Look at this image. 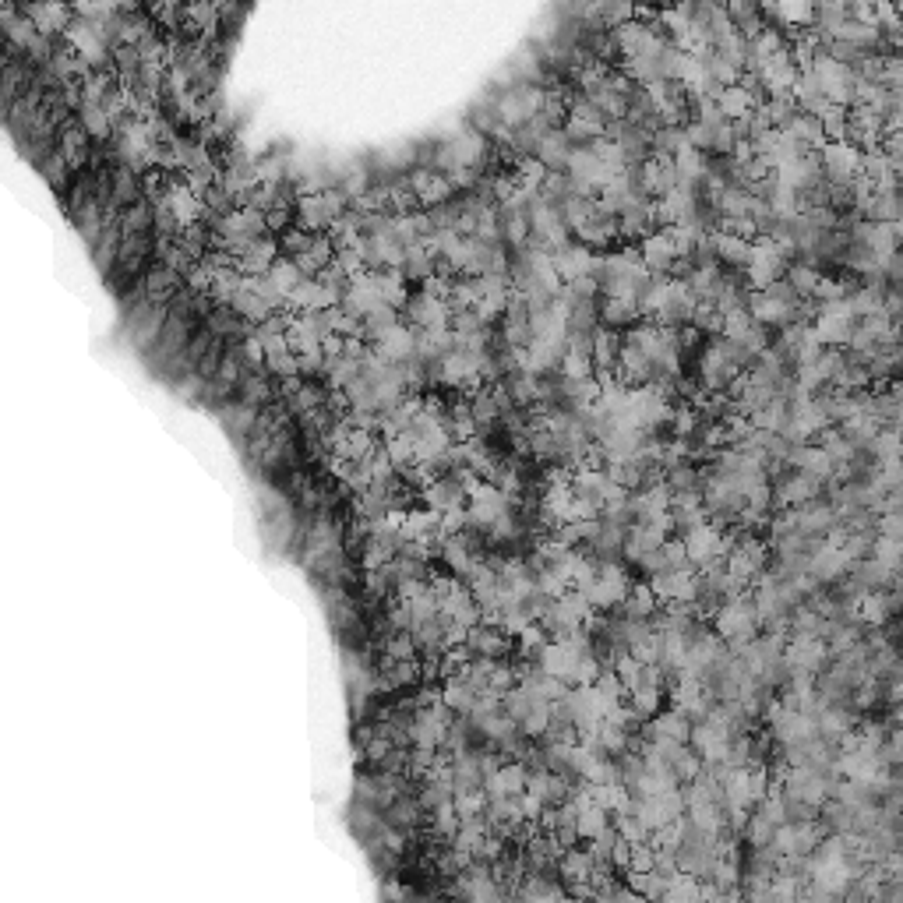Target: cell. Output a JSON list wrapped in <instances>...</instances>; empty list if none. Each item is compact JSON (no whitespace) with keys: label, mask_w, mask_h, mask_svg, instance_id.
<instances>
[{"label":"cell","mask_w":903,"mask_h":903,"mask_svg":"<svg viewBox=\"0 0 903 903\" xmlns=\"http://www.w3.org/2000/svg\"><path fill=\"white\" fill-rule=\"evenodd\" d=\"M713 621H717V635L724 639V646L731 650H741L745 642H752L759 635V618L752 611V600L745 593H734L724 604L713 611Z\"/></svg>","instance_id":"1"},{"label":"cell","mask_w":903,"mask_h":903,"mask_svg":"<svg viewBox=\"0 0 903 903\" xmlns=\"http://www.w3.org/2000/svg\"><path fill=\"white\" fill-rule=\"evenodd\" d=\"M787 262H791V254L784 251V247L777 244V240L769 237V233H762V237L752 240V251H748V262H745V283L748 290H766L773 279L784 276Z\"/></svg>","instance_id":"2"},{"label":"cell","mask_w":903,"mask_h":903,"mask_svg":"<svg viewBox=\"0 0 903 903\" xmlns=\"http://www.w3.org/2000/svg\"><path fill=\"white\" fill-rule=\"evenodd\" d=\"M681 544H685L688 565H706V561H713V558H724L727 547L734 544V537L720 530V523L702 519V523L688 526L685 537H681Z\"/></svg>","instance_id":"3"},{"label":"cell","mask_w":903,"mask_h":903,"mask_svg":"<svg viewBox=\"0 0 903 903\" xmlns=\"http://www.w3.org/2000/svg\"><path fill=\"white\" fill-rule=\"evenodd\" d=\"M628 572L618 565V561H600L597 565V579H593L590 586H586V600L593 604V611H614V607H621V600H625L628 593Z\"/></svg>","instance_id":"4"},{"label":"cell","mask_w":903,"mask_h":903,"mask_svg":"<svg viewBox=\"0 0 903 903\" xmlns=\"http://www.w3.org/2000/svg\"><path fill=\"white\" fill-rule=\"evenodd\" d=\"M861 163H865V152H861L858 145L847 142V138H840V142H826L819 149L822 177H826L829 184H851V180L861 173Z\"/></svg>","instance_id":"5"},{"label":"cell","mask_w":903,"mask_h":903,"mask_svg":"<svg viewBox=\"0 0 903 903\" xmlns=\"http://www.w3.org/2000/svg\"><path fill=\"white\" fill-rule=\"evenodd\" d=\"M688 748L702 759V766H720L727 762V752H731V731L709 724V720H699L692 724V734H688Z\"/></svg>","instance_id":"6"},{"label":"cell","mask_w":903,"mask_h":903,"mask_svg":"<svg viewBox=\"0 0 903 903\" xmlns=\"http://www.w3.org/2000/svg\"><path fill=\"white\" fill-rule=\"evenodd\" d=\"M505 508H508V498L491 484V480H484V484L466 498V519H470V526H477V530H487Z\"/></svg>","instance_id":"7"},{"label":"cell","mask_w":903,"mask_h":903,"mask_svg":"<svg viewBox=\"0 0 903 903\" xmlns=\"http://www.w3.org/2000/svg\"><path fill=\"white\" fill-rule=\"evenodd\" d=\"M639 258H642V265H646L650 276H671L674 262H678V251H674V244H671V237H667L664 226L653 230L650 237L639 240Z\"/></svg>","instance_id":"8"},{"label":"cell","mask_w":903,"mask_h":903,"mask_svg":"<svg viewBox=\"0 0 903 903\" xmlns=\"http://www.w3.org/2000/svg\"><path fill=\"white\" fill-rule=\"evenodd\" d=\"M466 646H470L477 657L505 660L508 650H512V635L501 632L494 621H477V625L466 632Z\"/></svg>","instance_id":"9"},{"label":"cell","mask_w":903,"mask_h":903,"mask_svg":"<svg viewBox=\"0 0 903 903\" xmlns=\"http://www.w3.org/2000/svg\"><path fill=\"white\" fill-rule=\"evenodd\" d=\"M748 251H752V240L738 237V233H727V230L709 233V254H713L724 269L741 272L745 269V262H748Z\"/></svg>","instance_id":"10"},{"label":"cell","mask_w":903,"mask_h":903,"mask_svg":"<svg viewBox=\"0 0 903 903\" xmlns=\"http://www.w3.org/2000/svg\"><path fill=\"white\" fill-rule=\"evenodd\" d=\"M410 321L420 329H445L448 325V304L434 293L420 290L417 297L410 300Z\"/></svg>","instance_id":"11"},{"label":"cell","mask_w":903,"mask_h":903,"mask_svg":"<svg viewBox=\"0 0 903 903\" xmlns=\"http://www.w3.org/2000/svg\"><path fill=\"white\" fill-rule=\"evenodd\" d=\"M713 103H717V110L724 113L727 120H748L755 113V106H759V99L752 96V89L748 85H724V89L713 96Z\"/></svg>","instance_id":"12"},{"label":"cell","mask_w":903,"mask_h":903,"mask_svg":"<svg viewBox=\"0 0 903 903\" xmlns=\"http://www.w3.org/2000/svg\"><path fill=\"white\" fill-rule=\"evenodd\" d=\"M593 868H597V861L590 858V851L586 847H565L558 858V872L561 879H565V886H583V882H590Z\"/></svg>","instance_id":"13"},{"label":"cell","mask_w":903,"mask_h":903,"mask_svg":"<svg viewBox=\"0 0 903 903\" xmlns=\"http://www.w3.org/2000/svg\"><path fill=\"white\" fill-rule=\"evenodd\" d=\"M819 487H822L819 477L798 470V477H787L784 484H780V491H777L780 508H798V505H805V501H815L819 498Z\"/></svg>","instance_id":"14"},{"label":"cell","mask_w":903,"mask_h":903,"mask_svg":"<svg viewBox=\"0 0 903 903\" xmlns=\"http://www.w3.org/2000/svg\"><path fill=\"white\" fill-rule=\"evenodd\" d=\"M568 152H572V142L565 138V131H561V127H551V131L537 142V152H533V156L540 159L544 170H565Z\"/></svg>","instance_id":"15"},{"label":"cell","mask_w":903,"mask_h":903,"mask_svg":"<svg viewBox=\"0 0 903 903\" xmlns=\"http://www.w3.org/2000/svg\"><path fill=\"white\" fill-rule=\"evenodd\" d=\"M692 734V720L678 709H667V713H653L650 724V738H667V741H688Z\"/></svg>","instance_id":"16"},{"label":"cell","mask_w":903,"mask_h":903,"mask_svg":"<svg viewBox=\"0 0 903 903\" xmlns=\"http://www.w3.org/2000/svg\"><path fill=\"white\" fill-rule=\"evenodd\" d=\"M660 699H664V685H653V681H639L635 688H628V706L639 713V720L660 713Z\"/></svg>","instance_id":"17"},{"label":"cell","mask_w":903,"mask_h":903,"mask_svg":"<svg viewBox=\"0 0 903 903\" xmlns=\"http://www.w3.org/2000/svg\"><path fill=\"white\" fill-rule=\"evenodd\" d=\"M611 812H604L600 805H583V808H575V836L579 840H593L597 833H604L607 826H611V819H607Z\"/></svg>","instance_id":"18"},{"label":"cell","mask_w":903,"mask_h":903,"mask_svg":"<svg viewBox=\"0 0 903 903\" xmlns=\"http://www.w3.org/2000/svg\"><path fill=\"white\" fill-rule=\"evenodd\" d=\"M452 808H456L459 819H473V815H484L487 812V791H484V784H480V787H456V791H452Z\"/></svg>","instance_id":"19"},{"label":"cell","mask_w":903,"mask_h":903,"mask_svg":"<svg viewBox=\"0 0 903 903\" xmlns=\"http://www.w3.org/2000/svg\"><path fill=\"white\" fill-rule=\"evenodd\" d=\"M657 604H660V600L653 597L650 586H628L625 600H621V607H625L628 618H653Z\"/></svg>","instance_id":"20"},{"label":"cell","mask_w":903,"mask_h":903,"mask_svg":"<svg viewBox=\"0 0 903 903\" xmlns=\"http://www.w3.org/2000/svg\"><path fill=\"white\" fill-rule=\"evenodd\" d=\"M868 558H875L879 565H886L889 572H896V568H900V558H903V544L896 537H879V533H875L872 547H868Z\"/></svg>","instance_id":"21"},{"label":"cell","mask_w":903,"mask_h":903,"mask_svg":"<svg viewBox=\"0 0 903 903\" xmlns=\"http://www.w3.org/2000/svg\"><path fill=\"white\" fill-rule=\"evenodd\" d=\"M614 833L621 836V840H628V844H639V840H650V829L642 826V819L635 812H618V819L611 822Z\"/></svg>","instance_id":"22"}]
</instances>
